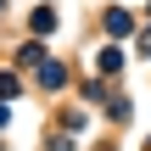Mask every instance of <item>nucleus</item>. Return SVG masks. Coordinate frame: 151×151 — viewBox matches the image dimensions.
<instances>
[{
	"label": "nucleus",
	"mask_w": 151,
	"mask_h": 151,
	"mask_svg": "<svg viewBox=\"0 0 151 151\" xmlns=\"http://www.w3.org/2000/svg\"><path fill=\"white\" fill-rule=\"evenodd\" d=\"M34 28H39V34H50V28H56V11H50V6H45V11H34Z\"/></svg>",
	"instance_id": "f257e3e1"
},
{
	"label": "nucleus",
	"mask_w": 151,
	"mask_h": 151,
	"mask_svg": "<svg viewBox=\"0 0 151 151\" xmlns=\"http://www.w3.org/2000/svg\"><path fill=\"white\" fill-rule=\"evenodd\" d=\"M123 67V50H101V73H118Z\"/></svg>",
	"instance_id": "f03ea898"
}]
</instances>
